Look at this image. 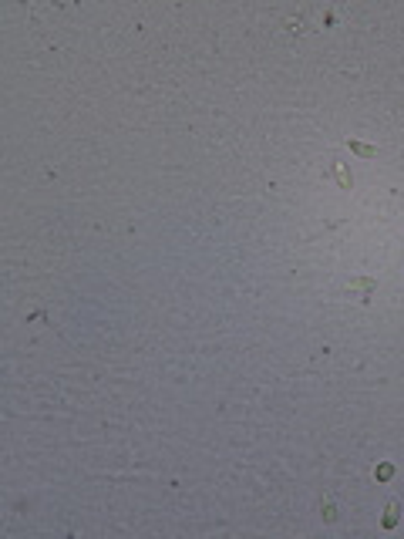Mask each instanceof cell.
<instances>
[{"mask_svg":"<svg viewBox=\"0 0 404 539\" xmlns=\"http://www.w3.org/2000/svg\"><path fill=\"white\" fill-rule=\"evenodd\" d=\"M350 152H354V155H364V159H374V155H377V148H374V145H364V142H350Z\"/></svg>","mask_w":404,"mask_h":539,"instance_id":"1","label":"cell"},{"mask_svg":"<svg viewBox=\"0 0 404 539\" xmlns=\"http://www.w3.org/2000/svg\"><path fill=\"white\" fill-rule=\"evenodd\" d=\"M374 290H377L374 280H354L350 283V293H374Z\"/></svg>","mask_w":404,"mask_h":539,"instance_id":"2","label":"cell"},{"mask_svg":"<svg viewBox=\"0 0 404 539\" xmlns=\"http://www.w3.org/2000/svg\"><path fill=\"white\" fill-rule=\"evenodd\" d=\"M397 526V502H388V509H384V529H394Z\"/></svg>","mask_w":404,"mask_h":539,"instance_id":"3","label":"cell"},{"mask_svg":"<svg viewBox=\"0 0 404 539\" xmlns=\"http://www.w3.org/2000/svg\"><path fill=\"white\" fill-rule=\"evenodd\" d=\"M374 475H377V482H388L391 475H394V465H391V462H384V465L374 468Z\"/></svg>","mask_w":404,"mask_h":539,"instance_id":"4","label":"cell"},{"mask_svg":"<svg viewBox=\"0 0 404 539\" xmlns=\"http://www.w3.org/2000/svg\"><path fill=\"white\" fill-rule=\"evenodd\" d=\"M337 179H340V185H344V189H350V172L344 169V165H337Z\"/></svg>","mask_w":404,"mask_h":539,"instance_id":"5","label":"cell"},{"mask_svg":"<svg viewBox=\"0 0 404 539\" xmlns=\"http://www.w3.org/2000/svg\"><path fill=\"white\" fill-rule=\"evenodd\" d=\"M323 519H327V523H333V519H337V512H333V506L327 499H323Z\"/></svg>","mask_w":404,"mask_h":539,"instance_id":"6","label":"cell"}]
</instances>
